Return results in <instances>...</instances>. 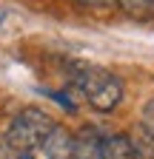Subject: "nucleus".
Returning a JSON list of instances; mask_svg holds the SVG:
<instances>
[{
  "instance_id": "f257e3e1",
  "label": "nucleus",
  "mask_w": 154,
  "mask_h": 159,
  "mask_svg": "<svg viewBox=\"0 0 154 159\" xmlns=\"http://www.w3.org/2000/svg\"><path fill=\"white\" fill-rule=\"evenodd\" d=\"M71 83L80 88V94L89 99V105L94 111H114L123 99V83L120 77H114L111 71L100 66H86V63H69Z\"/></svg>"
},
{
  "instance_id": "f03ea898",
  "label": "nucleus",
  "mask_w": 154,
  "mask_h": 159,
  "mask_svg": "<svg viewBox=\"0 0 154 159\" xmlns=\"http://www.w3.org/2000/svg\"><path fill=\"white\" fill-rule=\"evenodd\" d=\"M54 116L43 108H23L12 119L9 125V134H6V142L20 151V153H34L46 142V136L54 131Z\"/></svg>"
},
{
  "instance_id": "7ed1b4c3",
  "label": "nucleus",
  "mask_w": 154,
  "mask_h": 159,
  "mask_svg": "<svg viewBox=\"0 0 154 159\" xmlns=\"http://www.w3.org/2000/svg\"><path fill=\"white\" fill-rule=\"evenodd\" d=\"M49 159H71L74 153V134H69L63 125H54V131L46 136V142L40 145Z\"/></svg>"
},
{
  "instance_id": "20e7f679",
  "label": "nucleus",
  "mask_w": 154,
  "mask_h": 159,
  "mask_svg": "<svg viewBox=\"0 0 154 159\" xmlns=\"http://www.w3.org/2000/svg\"><path fill=\"white\" fill-rule=\"evenodd\" d=\"M97 159H134V142L126 134H103Z\"/></svg>"
},
{
  "instance_id": "39448f33",
  "label": "nucleus",
  "mask_w": 154,
  "mask_h": 159,
  "mask_svg": "<svg viewBox=\"0 0 154 159\" xmlns=\"http://www.w3.org/2000/svg\"><path fill=\"white\" fill-rule=\"evenodd\" d=\"M126 17L137 20V23H148L154 20V0H117Z\"/></svg>"
},
{
  "instance_id": "423d86ee",
  "label": "nucleus",
  "mask_w": 154,
  "mask_h": 159,
  "mask_svg": "<svg viewBox=\"0 0 154 159\" xmlns=\"http://www.w3.org/2000/svg\"><path fill=\"white\" fill-rule=\"evenodd\" d=\"M143 131L154 139V97L146 102V108H143Z\"/></svg>"
},
{
  "instance_id": "0eeeda50",
  "label": "nucleus",
  "mask_w": 154,
  "mask_h": 159,
  "mask_svg": "<svg viewBox=\"0 0 154 159\" xmlns=\"http://www.w3.org/2000/svg\"><path fill=\"white\" fill-rule=\"evenodd\" d=\"M43 94H46V97H51V99H57V105H63L66 111H71V114L77 111V108H74V102H71V97H69V94H63V91H43Z\"/></svg>"
},
{
  "instance_id": "6e6552de",
  "label": "nucleus",
  "mask_w": 154,
  "mask_h": 159,
  "mask_svg": "<svg viewBox=\"0 0 154 159\" xmlns=\"http://www.w3.org/2000/svg\"><path fill=\"white\" fill-rule=\"evenodd\" d=\"M0 159H20V151H14L6 142V136H0Z\"/></svg>"
},
{
  "instance_id": "1a4fd4ad",
  "label": "nucleus",
  "mask_w": 154,
  "mask_h": 159,
  "mask_svg": "<svg viewBox=\"0 0 154 159\" xmlns=\"http://www.w3.org/2000/svg\"><path fill=\"white\" fill-rule=\"evenodd\" d=\"M80 6H86V9H111L117 0H77Z\"/></svg>"
},
{
  "instance_id": "9d476101",
  "label": "nucleus",
  "mask_w": 154,
  "mask_h": 159,
  "mask_svg": "<svg viewBox=\"0 0 154 159\" xmlns=\"http://www.w3.org/2000/svg\"><path fill=\"white\" fill-rule=\"evenodd\" d=\"M20 159H34V153H20Z\"/></svg>"
},
{
  "instance_id": "9b49d317",
  "label": "nucleus",
  "mask_w": 154,
  "mask_h": 159,
  "mask_svg": "<svg viewBox=\"0 0 154 159\" xmlns=\"http://www.w3.org/2000/svg\"><path fill=\"white\" fill-rule=\"evenodd\" d=\"M0 23H3V11H0Z\"/></svg>"
}]
</instances>
